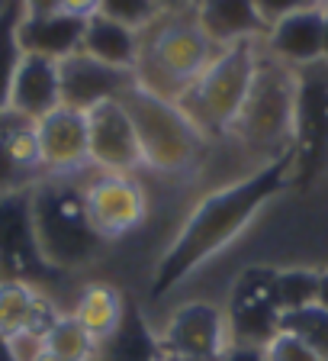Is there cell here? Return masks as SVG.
<instances>
[{"label": "cell", "mask_w": 328, "mask_h": 361, "mask_svg": "<svg viewBox=\"0 0 328 361\" xmlns=\"http://www.w3.org/2000/svg\"><path fill=\"white\" fill-rule=\"evenodd\" d=\"M293 168H296V158L290 149L203 197L184 219L171 245L158 258L155 271H151V297H168L194 271H200L219 252H225L274 197H280L290 188Z\"/></svg>", "instance_id": "obj_1"}, {"label": "cell", "mask_w": 328, "mask_h": 361, "mask_svg": "<svg viewBox=\"0 0 328 361\" xmlns=\"http://www.w3.org/2000/svg\"><path fill=\"white\" fill-rule=\"evenodd\" d=\"M30 203L39 248L61 278L97 262L106 242L90 226L84 207V184L65 174H45L30 190Z\"/></svg>", "instance_id": "obj_2"}, {"label": "cell", "mask_w": 328, "mask_h": 361, "mask_svg": "<svg viewBox=\"0 0 328 361\" xmlns=\"http://www.w3.org/2000/svg\"><path fill=\"white\" fill-rule=\"evenodd\" d=\"M216 45L190 13H164L155 26L139 32V65L135 81L168 100H177L206 65L216 59Z\"/></svg>", "instance_id": "obj_3"}, {"label": "cell", "mask_w": 328, "mask_h": 361, "mask_svg": "<svg viewBox=\"0 0 328 361\" xmlns=\"http://www.w3.org/2000/svg\"><path fill=\"white\" fill-rule=\"evenodd\" d=\"M264 52V39H248L219 49L200 78L177 97V106L203 135H229L251 90L254 71Z\"/></svg>", "instance_id": "obj_4"}, {"label": "cell", "mask_w": 328, "mask_h": 361, "mask_svg": "<svg viewBox=\"0 0 328 361\" xmlns=\"http://www.w3.org/2000/svg\"><path fill=\"white\" fill-rule=\"evenodd\" d=\"M120 100L139 133L145 168L161 174H190L203 165L206 135L180 110L177 100L161 97L155 90L142 87L139 81Z\"/></svg>", "instance_id": "obj_5"}, {"label": "cell", "mask_w": 328, "mask_h": 361, "mask_svg": "<svg viewBox=\"0 0 328 361\" xmlns=\"http://www.w3.org/2000/svg\"><path fill=\"white\" fill-rule=\"evenodd\" d=\"M303 75L284 61L261 52L258 71H254L251 90L245 97L232 135L245 149H264L267 161L293 149V129H296V104Z\"/></svg>", "instance_id": "obj_6"}, {"label": "cell", "mask_w": 328, "mask_h": 361, "mask_svg": "<svg viewBox=\"0 0 328 361\" xmlns=\"http://www.w3.org/2000/svg\"><path fill=\"white\" fill-rule=\"evenodd\" d=\"M225 326L232 345L264 348L280 332V297H277V268L248 264L235 274L225 300Z\"/></svg>", "instance_id": "obj_7"}, {"label": "cell", "mask_w": 328, "mask_h": 361, "mask_svg": "<svg viewBox=\"0 0 328 361\" xmlns=\"http://www.w3.org/2000/svg\"><path fill=\"white\" fill-rule=\"evenodd\" d=\"M61 274L45 262L32 226L30 190L0 197V281H23L45 290Z\"/></svg>", "instance_id": "obj_8"}, {"label": "cell", "mask_w": 328, "mask_h": 361, "mask_svg": "<svg viewBox=\"0 0 328 361\" xmlns=\"http://www.w3.org/2000/svg\"><path fill=\"white\" fill-rule=\"evenodd\" d=\"M164 358L174 361H219L232 345L225 310L213 300H187L158 329Z\"/></svg>", "instance_id": "obj_9"}, {"label": "cell", "mask_w": 328, "mask_h": 361, "mask_svg": "<svg viewBox=\"0 0 328 361\" xmlns=\"http://www.w3.org/2000/svg\"><path fill=\"white\" fill-rule=\"evenodd\" d=\"M90 226L103 242L135 233L149 216V197L132 174H100L84 184Z\"/></svg>", "instance_id": "obj_10"}, {"label": "cell", "mask_w": 328, "mask_h": 361, "mask_svg": "<svg viewBox=\"0 0 328 361\" xmlns=\"http://www.w3.org/2000/svg\"><path fill=\"white\" fill-rule=\"evenodd\" d=\"M87 139H90V165L100 174H132L145 168L139 133L122 100H106L87 110Z\"/></svg>", "instance_id": "obj_11"}, {"label": "cell", "mask_w": 328, "mask_h": 361, "mask_svg": "<svg viewBox=\"0 0 328 361\" xmlns=\"http://www.w3.org/2000/svg\"><path fill=\"white\" fill-rule=\"evenodd\" d=\"M58 81H61V104L87 113L97 104L120 100L135 84V75L122 71V68L103 65V61L90 59L87 52H75L58 61Z\"/></svg>", "instance_id": "obj_12"}, {"label": "cell", "mask_w": 328, "mask_h": 361, "mask_svg": "<svg viewBox=\"0 0 328 361\" xmlns=\"http://www.w3.org/2000/svg\"><path fill=\"white\" fill-rule=\"evenodd\" d=\"M36 139L42 152L45 174L75 178L81 168L90 165V139H87V113L71 110L61 104L49 116L36 123Z\"/></svg>", "instance_id": "obj_13"}, {"label": "cell", "mask_w": 328, "mask_h": 361, "mask_svg": "<svg viewBox=\"0 0 328 361\" xmlns=\"http://www.w3.org/2000/svg\"><path fill=\"white\" fill-rule=\"evenodd\" d=\"M45 178L42 152L36 139V123L7 110H0V197L32 190Z\"/></svg>", "instance_id": "obj_14"}, {"label": "cell", "mask_w": 328, "mask_h": 361, "mask_svg": "<svg viewBox=\"0 0 328 361\" xmlns=\"http://www.w3.org/2000/svg\"><path fill=\"white\" fill-rule=\"evenodd\" d=\"M322 42H325V10L319 4L270 26L264 36V52L290 68H309L322 61Z\"/></svg>", "instance_id": "obj_15"}, {"label": "cell", "mask_w": 328, "mask_h": 361, "mask_svg": "<svg viewBox=\"0 0 328 361\" xmlns=\"http://www.w3.org/2000/svg\"><path fill=\"white\" fill-rule=\"evenodd\" d=\"M58 106H61L58 61L23 52L13 75V87H10V110L39 123Z\"/></svg>", "instance_id": "obj_16"}, {"label": "cell", "mask_w": 328, "mask_h": 361, "mask_svg": "<svg viewBox=\"0 0 328 361\" xmlns=\"http://www.w3.org/2000/svg\"><path fill=\"white\" fill-rule=\"evenodd\" d=\"M325 149H328V81L325 78H303L299 104H296V129H293L296 168H309Z\"/></svg>", "instance_id": "obj_17"}, {"label": "cell", "mask_w": 328, "mask_h": 361, "mask_svg": "<svg viewBox=\"0 0 328 361\" xmlns=\"http://www.w3.org/2000/svg\"><path fill=\"white\" fill-rule=\"evenodd\" d=\"M194 16L216 49L267 36L251 0H194Z\"/></svg>", "instance_id": "obj_18"}, {"label": "cell", "mask_w": 328, "mask_h": 361, "mask_svg": "<svg viewBox=\"0 0 328 361\" xmlns=\"http://www.w3.org/2000/svg\"><path fill=\"white\" fill-rule=\"evenodd\" d=\"M61 316L52 297L23 281H0V338L13 332H49Z\"/></svg>", "instance_id": "obj_19"}, {"label": "cell", "mask_w": 328, "mask_h": 361, "mask_svg": "<svg viewBox=\"0 0 328 361\" xmlns=\"http://www.w3.org/2000/svg\"><path fill=\"white\" fill-rule=\"evenodd\" d=\"M87 20L71 13H49V16H26L20 20V49L26 55L61 61L68 55L81 52V39Z\"/></svg>", "instance_id": "obj_20"}, {"label": "cell", "mask_w": 328, "mask_h": 361, "mask_svg": "<svg viewBox=\"0 0 328 361\" xmlns=\"http://www.w3.org/2000/svg\"><path fill=\"white\" fill-rule=\"evenodd\" d=\"M94 361H164L158 332L151 329L149 319L142 316V310L135 307L132 300L126 307L120 329L97 345V358Z\"/></svg>", "instance_id": "obj_21"}, {"label": "cell", "mask_w": 328, "mask_h": 361, "mask_svg": "<svg viewBox=\"0 0 328 361\" xmlns=\"http://www.w3.org/2000/svg\"><path fill=\"white\" fill-rule=\"evenodd\" d=\"M81 52H87L90 59L103 61V65L122 68V71L135 75V65H139V32L94 13L87 20V26H84Z\"/></svg>", "instance_id": "obj_22"}, {"label": "cell", "mask_w": 328, "mask_h": 361, "mask_svg": "<svg viewBox=\"0 0 328 361\" xmlns=\"http://www.w3.org/2000/svg\"><path fill=\"white\" fill-rule=\"evenodd\" d=\"M126 307H129V300L113 284H87L81 290V297H77L71 316H75L77 323L94 336V342L100 345V342H106L113 332L120 329L122 316H126Z\"/></svg>", "instance_id": "obj_23"}, {"label": "cell", "mask_w": 328, "mask_h": 361, "mask_svg": "<svg viewBox=\"0 0 328 361\" xmlns=\"http://www.w3.org/2000/svg\"><path fill=\"white\" fill-rule=\"evenodd\" d=\"M20 20H23V0H0V110L10 106V87H13L16 65L23 59Z\"/></svg>", "instance_id": "obj_24"}, {"label": "cell", "mask_w": 328, "mask_h": 361, "mask_svg": "<svg viewBox=\"0 0 328 361\" xmlns=\"http://www.w3.org/2000/svg\"><path fill=\"white\" fill-rule=\"evenodd\" d=\"M45 348L58 355L61 361H94L97 358V342L77 323L71 313H61L52 323V329L45 332Z\"/></svg>", "instance_id": "obj_25"}, {"label": "cell", "mask_w": 328, "mask_h": 361, "mask_svg": "<svg viewBox=\"0 0 328 361\" xmlns=\"http://www.w3.org/2000/svg\"><path fill=\"white\" fill-rule=\"evenodd\" d=\"M280 329L299 336L322 361H328V310L325 307L313 303V307H303V310H293V313H284Z\"/></svg>", "instance_id": "obj_26"}, {"label": "cell", "mask_w": 328, "mask_h": 361, "mask_svg": "<svg viewBox=\"0 0 328 361\" xmlns=\"http://www.w3.org/2000/svg\"><path fill=\"white\" fill-rule=\"evenodd\" d=\"M315 290H319V271H313V268H277V297H280V310H284V313L313 307Z\"/></svg>", "instance_id": "obj_27"}, {"label": "cell", "mask_w": 328, "mask_h": 361, "mask_svg": "<svg viewBox=\"0 0 328 361\" xmlns=\"http://www.w3.org/2000/svg\"><path fill=\"white\" fill-rule=\"evenodd\" d=\"M100 16L120 23L132 32H145L149 26H155L164 16L161 4L158 0H100Z\"/></svg>", "instance_id": "obj_28"}, {"label": "cell", "mask_w": 328, "mask_h": 361, "mask_svg": "<svg viewBox=\"0 0 328 361\" xmlns=\"http://www.w3.org/2000/svg\"><path fill=\"white\" fill-rule=\"evenodd\" d=\"M264 358L267 361H322L303 338L286 332V329H280L267 345H264Z\"/></svg>", "instance_id": "obj_29"}, {"label": "cell", "mask_w": 328, "mask_h": 361, "mask_svg": "<svg viewBox=\"0 0 328 361\" xmlns=\"http://www.w3.org/2000/svg\"><path fill=\"white\" fill-rule=\"evenodd\" d=\"M251 4H254V13H258V20L264 23V30H270V26L284 23L286 16L299 13V10L319 7L322 0H251Z\"/></svg>", "instance_id": "obj_30"}, {"label": "cell", "mask_w": 328, "mask_h": 361, "mask_svg": "<svg viewBox=\"0 0 328 361\" xmlns=\"http://www.w3.org/2000/svg\"><path fill=\"white\" fill-rule=\"evenodd\" d=\"M7 342V352L13 355V361H39L45 352V336L42 332H13V336L4 338Z\"/></svg>", "instance_id": "obj_31"}, {"label": "cell", "mask_w": 328, "mask_h": 361, "mask_svg": "<svg viewBox=\"0 0 328 361\" xmlns=\"http://www.w3.org/2000/svg\"><path fill=\"white\" fill-rule=\"evenodd\" d=\"M58 10L71 16H81V20H90L100 10V0H58Z\"/></svg>", "instance_id": "obj_32"}, {"label": "cell", "mask_w": 328, "mask_h": 361, "mask_svg": "<svg viewBox=\"0 0 328 361\" xmlns=\"http://www.w3.org/2000/svg\"><path fill=\"white\" fill-rule=\"evenodd\" d=\"M219 361H267L264 348H251V345H229L225 355Z\"/></svg>", "instance_id": "obj_33"}, {"label": "cell", "mask_w": 328, "mask_h": 361, "mask_svg": "<svg viewBox=\"0 0 328 361\" xmlns=\"http://www.w3.org/2000/svg\"><path fill=\"white\" fill-rule=\"evenodd\" d=\"M23 13H26V16L58 13V0H23Z\"/></svg>", "instance_id": "obj_34"}, {"label": "cell", "mask_w": 328, "mask_h": 361, "mask_svg": "<svg viewBox=\"0 0 328 361\" xmlns=\"http://www.w3.org/2000/svg\"><path fill=\"white\" fill-rule=\"evenodd\" d=\"M164 13H190L194 10V0H158Z\"/></svg>", "instance_id": "obj_35"}, {"label": "cell", "mask_w": 328, "mask_h": 361, "mask_svg": "<svg viewBox=\"0 0 328 361\" xmlns=\"http://www.w3.org/2000/svg\"><path fill=\"white\" fill-rule=\"evenodd\" d=\"M315 303L328 310V271H319V290H315Z\"/></svg>", "instance_id": "obj_36"}, {"label": "cell", "mask_w": 328, "mask_h": 361, "mask_svg": "<svg viewBox=\"0 0 328 361\" xmlns=\"http://www.w3.org/2000/svg\"><path fill=\"white\" fill-rule=\"evenodd\" d=\"M325 10V42H322V61H328V4H322Z\"/></svg>", "instance_id": "obj_37"}, {"label": "cell", "mask_w": 328, "mask_h": 361, "mask_svg": "<svg viewBox=\"0 0 328 361\" xmlns=\"http://www.w3.org/2000/svg\"><path fill=\"white\" fill-rule=\"evenodd\" d=\"M39 361H61V358H58V355H52V352H49V348H45V352H42V358H39Z\"/></svg>", "instance_id": "obj_38"}, {"label": "cell", "mask_w": 328, "mask_h": 361, "mask_svg": "<svg viewBox=\"0 0 328 361\" xmlns=\"http://www.w3.org/2000/svg\"><path fill=\"white\" fill-rule=\"evenodd\" d=\"M322 4H328V0H322Z\"/></svg>", "instance_id": "obj_39"}]
</instances>
